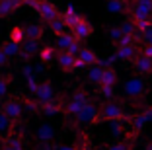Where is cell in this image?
Listing matches in <instances>:
<instances>
[{
  "label": "cell",
  "instance_id": "e0dca14e",
  "mask_svg": "<svg viewBox=\"0 0 152 150\" xmlns=\"http://www.w3.org/2000/svg\"><path fill=\"white\" fill-rule=\"evenodd\" d=\"M55 135H57V131H55L53 125L41 123L39 129H37V132H35V138H37L39 142H51V140L55 138Z\"/></svg>",
  "mask_w": 152,
  "mask_h": 150
},
{
  "label": "cell",
  "instance_id": "d6a6232c",
  "mask_svg": "<svg viewBox=\"0 0 152 150\" xmlns=\"http://www.w3.org/2000/svg\"><path fill=\"white\" fill-rule=\"evenodd\" d=\"M140 39H142L146 45H152V26L148 27V29H144L142 33H140Z\"/></svg>",
  "mask_w": 152,
  "mask_h": 150
},
{
  "label": "cell",
  "instance_id": "f1b7e54d",
  "mask_svg": "<svg viewBox=\"0 0 152 150\" xmlns=\"http://www.w3.org/2000/svg\"><path fill=\"white\" fill-rule=\"evenodd\" d=\"M109 129H111L113 137H123V135H125V127H123V123H121L119 119L109 121Z\"/></svg>",
  "mask_w": 152,
  "mask_h": 150
},
{
  "label": "cell",
  "instance_id": "7402d4cb",
  "mask_svg": "<svg viewBox=\"0 0 152 150\" xmlns=\"http://www.w3.org/2000/svg\"><path fill=\"white\" fill-rule=\"evenodd\" d=\"M0 51H2V53H4L8 59L18 57V55H20V43H16V41L8 39V41H4V43L0 45Z\"/></svg>",
  "mask_w": 152,
  "mask_h": 150
},
{
  "label": "cell",
  "instance_id": "60d3db41",
  "mask_svg": "<svg viewBox=\"0 0 152 150\" xmlns=\"http://www.w3.org/2000/svg\"><path fill=\"white\" fill-rule=\"evenodd\" d=\"M0 76H2V74H0Z\"/></svg>",
  "mask_w": 152,
  "mask_h": 150
},
{
  "label": "cell",
  "instance_id": "2e32d148",
  "mask_svg": "<svg viewBox=\"0 0 152 150\" xmlns=\"http://www.w3.org/2000/svg\"><path fill=\"white\" fill-rule=\"evenodd\" d=\"M76 59H78L84 66L98 64V61H99V57L96 55V51H92V49H88V47H80V51L76 53Z\"/></svg>",
  "mask_w": 152,
  "mask_h": 150
},
{
  "label": "cell",
  "instance_id": "ba28073f",
  "mask_svg": "<svg viewBox=\"0 0 152 150\" xmlns=\"http://www.w3.org/2000/svg\"><path fill=\"white\" fill-rule=\"evenodd\" d=\"M33 94H35V102L39 103H47L51 102L55 97V90H53V84H51V80H43V82H39L37 84V88L33 90Z\"/></svg>",
  "mask_w": 152,
  "mask_h": 150
},
{
  "label": "cell",
  "instance_id": "1f68e13d",
  "mask_svg": "<svg viewBox=\"0 0 152 150\" xmlns=\"http://www.w3.org/2000/svg\"><path fill=\"white\" fill-rule=\"evenodd\" d=\"M8 88H10V78L8 76H0V100L8 94Z\"/></svg>",
  "mask_w": 152,
  "mask_h": 150
},
{
  "label": "cell",
  "instance_id": "d590c367",
  "mask_svg": "<svg viewBox=\"0 0 152 150\" xmlns=\"http://www.w3.org/2000/svg\"><path fill=\"white\" fill-rule=\"evenodd\" d=\"M142 53H144V55H148V57L152 59V45H144V49H142Z\"/></svg>",
  "mask_w": 152,
  "mask_h": 150
},
{
  "label": "cell",
  "instance_id": "e575fe53",
  "mask_svg": "<svg viewBox=\"0 0 152 150\" xmlns=\"http://www.w3.org/2000/svg\"><path fill=\"white\" fill-rule=\"evenodd\" d=\"M26 78H27V88H29V90H31V92H33V90L37 88V84H39V82H37V78H35V76H33V74L26 76Z\"/></svg>",
  "mask_w": 152,
  "mask_h": 150
},
{
  "label": "cell",
  "instance_id": "8992f818",
  "mask_svg": "<svg viewBox=\"0 0 152 150\" xmlns=\"http://www.w3.org/2000/svg\"><path fill=\"white\" fill-rule=\"evenodd\" d=\"M80 41L76 39L72 33H68V31H63V33H58L57 35V49L58 51H68L70 55H76L78 51H80Z\"/></svg>",
  "mask_w": 152,
  "mask_h": 150
},
{
  "label": "cell",
  "instance_id": "5bb4252c",
  "mask_svg": "<svg viewBox=\"0 0 152 150\" xmlns=\"http://www.w3.org/2000/svg\"><path fill=\"white\" fill-rule=\"evenodd\" d=\"M39 41L41 39H23L22 43H20V57H22L23 61H29L33 55H37V51H39V47H41Z\"/></svg>",
  "mask_w": 152,
  "mask_h": 150
},
{
  "label": "cell",
  "instance_id": "4dcf8cb0",
  "mask_svg": "<svg viewBox=\"0 0 152 150\" xmlns=\"http://www.w3.org/2000/svg\"><path fill=\"white\" fill-rule=\"evenodd\" d=\"M76 150H96V148L92 146L90 138L86 137V135H82V137H80V142H76Z\"/></svg>",
  "mask_w": 152,
  "mask_h": 150
},
{
  "label": "cell",
  "instance_id": "74e56055",
  "mask_svg": "<svg viewBox=\"0 0 152 150\" xmlns=\"http://www.w3.org/2000/svg\"><path fill=\"white\" fill-rule=\"evenodd\" d=\"M0 150H14V148H12V146L8 144V142H4V144H2V148H0Z\"/></svg>",
  "mask_w": 152,
  "mask_h": 150
},
{
  "label": "cell",
  "instance_id": "ffe728a7",
  "mask_svg": "<svg viewBox=\"0 0 152 150\" xmlns=\"http://www.w3.org/2000/svg\"><path fill=\"white\" fill-rule=\"evenodd\" d=\"M12 131H14V121L10 119V117L2 109H0V138L4 140V138L8 137Z\"/></svg>",
  "mask_w": 152,
  "mask_h": 150
},
{
  "label": "cell",
  "instance_id": "836d02e7",
  "mask_svg": "<svg viewBox=\"0 0 152 150\" xmlns=\"http://www.w3.org/2000/svg\"><path fill=\"white\" fill-rule=\"evenodd\" d=\"M121 35H123V31H121L119 27H111V29H109V39H111V43H115Z\"/></svg>",
  "mask_w": 152,
  "mask_h": 150
},
{
  "label": "cell",
  "instance_id": "d4e9b609",
  "mask_svg": "<svg viewBox=\"0 0 152 150\" xmlns=\"http://www.w3.org/2000/svg\"><path fill=\"white\" fill-rule=\"evenodd\" d=\"M102 64H90V68H88V82H92V84H96L98 86L99 84V80H102Z\"/></svg>",
  "mask_w": 152,
  "mask_h": 150
},
{
  "label": "cell",
  "instance_id": "484cf974",
  "mask_svg": "<svg viewBox=\"0 0 152 150\" xmlns=\"http://www.w3.org/2000/svg\"><path fill=\"white\" fill-rule=\"evenodd\" d=\"M98 96L103 97V100H113V97H115V86L98 84Z\"/></svg>",
  "mask_w": 152,
  "mask_h": 150
},
{
  "label": "cell",
  "instance_id": "277c9868",
  "mask_svg": "<svg viewBox=\"0 0 152 150\" xmlns=\"http://www.w3.org/2000/svg\"><path fill=\"white\" fill-rule=\"evenodd\" d=\"M90 100H88V94H86V90H76L74 94L70 96V100H68V103H63V111L68 115V117H72L74 119L76 117V113L82 109V105L84 103H88Z\"/></svg>",
  "mask_w": 152,
  "mask_h": 150
},
{
  "label": "cell",
  "instance_id": "6da1fadb",
  "mask_svg": "<svg viewBox=\"0 0 152 150\" xmlns=\"http://www.w3.org/2000/svg\"><path fill=\"white\" fill-rule=\"evenodd\" d=\"M125 117H127V113L123 111L121 103L113 102V100H105L102 103V107L98 109V123L99 121H113V119L123 121Z\"/></svg>",
  "mask_w": 152,
  "mask_h": 150
},
{
  "label": "cell",
  "instance_id": "44dd1931",
  "mask_svg": "<svg viewBox=\"0 0 152 150\" xmlns=\"http://www.w3.org/2000/svg\"><path fill=\"white\" fill-rule=\"evenodd\" d=\"M119 76H117V70L111 68V66H105L102 70V80H99V84H107V86H115Z\"/></svg>",
  "mask_w": 152,
  "mask_h": 150
},
{
  "label": "cell",
  "instance_id": "cb8c5ba5",
  "mask_svg": "<svg viewBox=\"0 0 152 150\" xmlns=\"http://www.w3.org/2000/svg\"><path fill=\"white\" fill-rule=\"evenodd\" d=\"M37 55H39V59H41V62H51V61H55V55H57V49L55 47H51V45H45V47H39V51H37Z\"/></svg>",
  "mask_w": 152,
  "mask_h": 150
},
{
  "label": "cell",
  "instance_id": "4316f807",
  "mask_svg": "<svg viewBox=\"0 0 152 150\" xmlns=\"http://www.w3.org/2000/svg\"><path fill=\"white\" fill-rule=\"evenodd\" d=\"M49 23V29L53 31L55 35H58V33H63V31H68L66 27H64V22H63V18L58 16V18H55V20H51V22H47Z\"/></svg>",
  "mask_w": 152,
  "mask_h": 150
},
{
  "label": "cell",
  "instance_id": "52a82bcc",
  "mask_svg": "<svg viewBox=\"0 0 152 150\" xmlns=\"http://www.w3.org/2000/svg\"><path fill=\"white\" fill-rule=\"evenodd\" d=\"M74 119L80 125H94V123H98V107H96L94 103H90V102L84 103L82 109L76 113Z\"/></svg>",
  "mask_w": 152,
  "mask_h": 150
},
{
  "label": "cell",
  "instance_id": "7c38bea8",
  "mask_svg": "<svg viewBox=\"0 0 152 150\" xmlns=\"http://www.w3.org/2000/svg\"><path fill=\"white\" fill-rule=\"evenodd\" d=\"M55 59H57L58 68H61L63 72H72V70H76V55H70L68 51H57Z\"/></svg>",
  "mask_w": 152,
  "mask_h": 150
},
{
  "label": "cell",
  "instance_id": "9a60e30c",
  "mask_svg": "<svg viewBox=\"0 0 152 150\" xmlns=\"http://www.w3.org/2000/svg\"><path fill=\"white\" fill-rule=\"evenodd\" d=\"M70 33H72V35H74L78 41H84V39H88V37H92V33H94V27H92V23H90L88 20L84 18V20H80V22L72 27Z\"/></svg>",
  "mask_w": 152,
  "mask_h": 150
},
{
  "label": "cell",
  "instance_id": "30bf717a",
  "mask_svg": "<svg viewBox=\"0 0 152 150\" xmlns=\"http://www.w3.org/2000/svg\"><path fill=\"white\" fill-rule=\"evenodd\" d=\"M133 68L139 74H152V59L148 57V55H144L142 51H139V53L133 57Z\"/></svg>",
  "mask_w": 152,
  "mask_h": 150
},
{
  "label": "cell",
  "instance_id": "8d00e7d4",
  "mask_svg": "<svg viewBox=\"0 0 152 150\" xmlns=\"http://www.w3.org/2000/svg\"><path fill=\"white\" fill-rule=\"evenodd\" d=\"M6 62H8V57H6V55L2 53V51H0V66H4Z\"/></svg>",
  "mask_w": 152,
  "mask_h": 150
},
{
  "label": "cell",
  "instance_id": "83f0119b",
  "mask_svg": "<svg viewBox=\"0 0 152 150\" xmlns=\"http://www.w3.org/2000/svg\"><path fill=\"white\" fill-rule=\"evenodd\" d=\"M8 35H10L8 39L16 41V43H22V41L26 39V31H23V27H22V26H16V27H12V29H10Z\"/></svg>",
  "mask_w": 152,
  "mask_h": 150
},
{
  "label": "cell",
  "instance_id": "ac0fdd59",
  "mask_svg": "<svg viewBox=\"0 0 152 150\" xmlns=\"http://www.w3.org/2000/svg\"><path fill=\"white\" fill-rule=\"evenodd\" d=\"M39 111H41V113H45V115H58L61 111H63V102L53 97L51 102L41 103V105H39Z\"/></svg>",
  "mask_w": 152,
  "mask_h": 150
},
{
  "label": "cell",
  "instance_id": "7a4b0ae2",
  "mask_svg": "<svg viewBox=\"0 0 152 150\" xmlns=\"http://www.w3.org/2000/svg\"><path fill=\"white\" fill-rule=\"evenodd\" d=\"M23 4L31 6V8L39 14V18L43 20V22H51V20L61 16L57 6H55L53 2H49V0H23Z\"/></svg>",
  "mask_w": 152,
  "mask_h": 150
},
{
  "label": "cell",
  "instance_id": "f35d334b",
  "mask_svg": "<svg viewBox=\"0 0 152 150\" xmlns=\"http://www.w3.org/2000/svg\"><path fill=\"white\" fill-rule=\"evenodd\" d=\"M144 150H152V142H148V144L144 146Z\"/></svg>",
  "mask_w": 152,
  "mask_h": 150
},
{
  "label": "cell",
  "instance_id": "4fadbf2b",
  "mask_svg": "<svg viewBox=\"0 0 152 150\" xmlns=\"http://www.w3.org/2000/svg\"><path fill=\"white\" fill-rule=\"evenodd\" d=\"M140 49L137 47V43L133 45H123V47H115V53L111 55V59L109 61H133V57L137 53H139Z\"/></svg>",
  "mask_w": 152,
  "mask_h": 150
},
{
  "label": "cell",
  "instance_id": "9c48e42d",
  "mask_svg": "<svg viewBox=\"0 0 152 150\" xmlns=\"http://www.w3.org/2000/svg\"><path fill=\"white\" fill-rule=\"evenodd\" d=\"M0 109L4 111L10 119L16 123V121L22 117V113H23V103H22V100H16V97H12V100H6V102L0 105Z\"/></svg>",
  "mask_w": 152,
  "mask_h": 150
},
{
  "label": "cell",
  "instance_id": "603a6c76",
  "mask_svg": "<svg viewBox=\"0 0 152 150\" xmlns=\"http://www.w3.org/2000/svg\"><path fill=\"white\" fill-rule=\"evenodd\" d=\"M23 31H26V39H41V37H43V26H41V23L26 26Z\"/></svg>",
  "mask_w": 152,
  "mask_h": 150
},
{
  "label": "cell",
  "instance_id": "5b68a950",
  "mask_svg": "<svg viewBox=\"0 0 152 150\" xmlns=\"http://www.w3.org/2000/svg\"><path fill=\"white\" fill-rule=\"evenodd\" d=\"M129 18L133 20H152V0H133L129 6Z\"/></svg>",
  "mask_w": 152,
  "mask_h": 150
},
{
  "label": "cell",
  "instance_id": "d6986e66",
  "mask_svg": "<svg viewBox=\"0 0 152 150\" xmlns=\"http://www.w3.org/2000/svg\"><path fill=\"white\" fill-rule=\"evenodd\" d=\"M23 6L22 0H0V18H4V16H10L12 12Z\"/></svg>",
  "mask_w": 152,
  "mask_h": 150
},
{
  "label": "cell",
  "instance_id": "8fae6325",
  "mask_svg": "<svg viewBox=\"0 0 152 150\" xmlns=\"http://www.w3.org/2000/svg\"><path fill=\"white\" fill-rule=\"evenodd\" d=\"M150 121H152V107H148V109H144V111H140V113L133 115V119H131L133 137H134V135H139V132L144 129V125L150 123Z\"/></svg>",
  "mask_w": 152,
  "mask_h": 150
},
{
  "label": "cell",
  "instance_id": "ab89813d",
  "mask_svg": "<svg viewBox=\"0 0 152 150\" xmlns=\"http://www.w3.org/2000/svg\"><path fill=\"white\" fill-rule=\"evenodd\" d=\"M22 2H23V0H22Z\"/></svg>",
  "mask_w": 152,
  "mask_h": 150
},
{
  "label": "cell",
  "instance_id": "f546056e",
  "mask_svg": "<svg viewBox=\"0 0 152 150\" xmlns=\"http://www.w3.org/2000/svg\"><path fill=\"white\" fill-rule=\"evenodd\" d=\"M105 150H134V144L131 140H119L115 144H109Z\"/></svg>",
  "mask_w": 152,
  "mask_h": 150
},
{
  "label": "cell",
  "instance_id": "3957f363",
  "mask_svg": "<svg viewBox=\"0 0 152 150\" xmlns=\"http://www.w3.org/2000/svg\"><path fill=\"white\" fill-rule=\"evenodd\" d=\"M146 92H148V86L144 82V78H140V76H133V78L125 80V84H123V94L129 100H139Z\"/></svg>",
  "mask_w": 152,
  "mask_h": 150
}]
</instances>
